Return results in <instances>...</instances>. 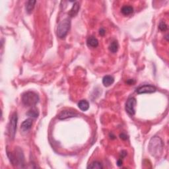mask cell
<instances>
[{
  "instance_id": "obj_1",
  "label": "cell",
  "mask_w": 169,
  "mask_h": 169,
  "mask_svg": "<svg viewBox=\"0 0 169 169\" xmlns=\"http://www.w3.org/2000/svg\"><path fill=\"white\" fill-rule=\"evenodd\" d=\"M163 149V143L159 137H153L151 139L149 144V151L153 157H158L161 155Z\"/></svg>"
},
{
  "instance_id": "obj_2",
  "label": "cell",
  "mask_w": 169,
  "mask_h": 169,
  "mask_svg": "<svg viewBox=\"0 0 169 169\" xmlns=\"http://www.w3.org/2000/svg\"><path fill=\"white\" fill-rule=\"evenodd\" d=\"M11 163L13 165L19 167H24L25 157L22 151L20 148H17L13 153H7Z\"/></svg>"
},
{
  "instance_id": "obj_3",
  "label": "cell",
  "mask_w": 169,
  "mask_h": 169,
  "mask_svg": "<svg viewBox=\"0 0 169 169\" xmlns=\"http://www.w3.org/2000/svg\"><path fill=\"white\" fill-rule=\"evenodd\" d=\"M39 100V96L33 91H28L22 96V102L26 106H35Z\"/></svg>"
},
{
  "instance_id": "obj_4",
  "label": "cell",
  "mask_w": 169,
  "mask_h": 169,
  "mask_svg": "<svg viewBox=\"0 0 169 169\" xmlns=\"http://www.w3.org/2000/svg\"><path fill=\"white\" fill-rule=\"evenodd\" d=\"M70 19H68V18L63 19L58 25V29H57V36L60 38H65L70 31Z\"/></svg>"
},
{
  "instance_id": "obj_5",
  "label": "cell",
  "mask_w": 169,
  "mask_h": 169,
  "mask_svg": "<svg viewBox=\"0 0 169 169\" xmlns=\"http://www.w3.org/2000/svg\"><path fill=\"white\" fill-rule=\"evenodd\" d=\"M17 114L14 112L11 116L10 125H9V133H10V138L13 139L15 138L16 131H17Z\"/></svg>"
},
{
  "instance_id": "obj_6",
  "label": "cell",
  "mask_w": 169,
  "mask_h": 169,
  "mask_svg": "<svg viewBox=\"0 0 169 169\" xmlns=\"http://www.w3.org/2000/svg\"><path fill=\"white\" fill-rule=\"evenodd\" d=\"M136 99L134 97H131L127 100L125 104V110L130 116H134L136 113Z\"/></svg>"
},
{
  "instance_id": "obj_7",
  "label": "cell",
  "mask_w": 169,
  "mask_h": 169,
  "mask_svg": "<svg viewBox=\"0 0 169 169\" xmlns=\"http://www.w3.org/2000/svg\"><path fill=\"white\" fill-rule=\"evenodd\" d=\"M157 91L155 87L151 85V84H145V85L139 87L137 89L136 92L138 94H145V93H153Z\"/></svg>"
},
{
  "instance_id": "obj_8",
  "label": "cell",
  "mask_w": 169,
  "mask_h": 169,
  "mask_svg": "<svg viewBox=\"0 0 169 169\" xmlns=\"http://www.w3.org/2000/svg\"><path fill=\"white\" fill-rule=\"evenodd\" d=\"M77 113L75 112V111L72 110H63L61 112V113L58 116V118L60 120H65L67 118H74L77 116Z\"/></svg>"
},
{
  "instance_id": "obj_9",
  "label": "cell",
  "mask_w": 169,
  "mask_h": 169,
  "mask_svg": "<svg viewBox=\"0 0 169 169\" xmlns=\"http://www.w3.org/2000/svg\"><path fill=\"white\" fill-rule=\"evenodd\" d=\"M79 2H75L74 5H73L72 9H71L70 12L68 13V15H69L70 17H75L77 15V13L79 12Z\"/></svg>"
},
{
  "instance_id": "obj_10",
  "label": "cell",
  "mask_w": 169,
  "mask_h": 169,
  "mask_svg": "<svg viewBox=\"0 0 169 169\" xmlns=\"http://www.w3.org/2000/svg\"><path fill=\"white\" fill-rule=\"evenodd\" d=\"M114 82V78L111 75H106L102 79V83L106 87L112 84Z\"/></svg>"
},
{
  "instance_id": "obj_11",
  "label": "cell",
  "mask_w": 169,
  "mask_h": 169,
  "mask_svg": "<svg viewBox=\"0 0 169 169\" xmlns=\"http://www.w3.org/2000/svg\"><path fill=\"white\" fill-rule=\"evenodd\" d=\"M87 44L89 47L96 48L99 45V41L94 36H90L87 40Z\"/></svg>"
},
{
  "instance_id": "obj_12",
  "label": "cell",
  "mask_w": 169,
  "mask_h": 169,
  "mask_svg": "<svg viewBox=\"0 0 169 169\" xmlns=\"http://www.w3.org/2000/svg\"><path fill=\"white\" fill-rule=\"evenodd\" d=\"M32 125H33V120L31 118L25 120L21 124V129L23 131H27V130L30 129L31 128Z\"/></svg>"
},
{
  "instance_id": "obj_13",
  "label": "cell",
  "mask_w": 169,
  "mask_h": 169,
  "mask_svg": "<svg viewBox=\"0 0 169 169\" xmlns=\"http://www.w3.org/2000/svg\"><path fill=\"white\" fill-rule=\"evenodd\" d=\"M121 12L124 15H131L134 12V8L133 7L130 5H124L121 9Z\"/></svg>"
},
{
  "instance_id": "obj_14",
  "label": "cell",
  "mask_w": 169,
  "mask_h": 169,
  "mask_svg": "<svg viewBox=\"0 0 169 169\" xmlns=\"http://www.w3.org/2000/svg\"><path fill=\"white\" fill-rule=\"evenodd\" d=\"M78 107L82 111H87L89 108V103L86 100H81L78 103Z\"/></svg>"
},
{
  "instance_id": "obj_15",
  "label": "cell",
  "mask_w": 169,
  "mask_h": 169,
  "mask_svg": "<svg viewBox=\"0 0 169 169\" xmlns=\"http://www.w3.org/2000/svg\"><path fill=\"white\" fill-rule=\"evenodd\" d=\"M27 115L33 118H38V115H39V112H38V110L37 108H35V107H33L30 110H29L28 112L27 113Z\"/></svg>"
},
{
  "instance_id": "obj_16",
  "label": "cell",
  "mask_w": 169,
  "mask_h": 169,
  "mask_svg": "<svg viewBox=\"0 0 169 169\" xmlns=\"http://www.w3.org/2000/svg\"><path fill=\"white\" fill-rule=\"evenodd\" d=\"M36 1H27L26 4V10L28 13H32V11L34 10V7H35Z\"/></svg>"
},
{
  "instance_id": "obj_17",
  "label": "cell",
  "mask_w": 169,
  "mask_h": 169,
  "mask_svg": "<svg viewBox=\"0 0 169 169\" xmlns=\"http://www.w3.org/2000/svg\"><path fill=\"white\" fill-rule=\"evenodd\" d=\"M87 168L91 169H102L103 168V165L99 161H94L91 163L90 165L88 166Z\"/></svg>"
},
{
  "instance_id": "obj_18",
  "label": "cell",
  "mask_w": 169,
  "mask_h": 169,
  "mask_svg": "<svg viewBox=\"0 0 169 169\" xmlns=\"http://www.w3.org/2000/svg\"><path fill=\"white\" fill-rule=\"evenodd\" d=\"M118 47H119V46H118V43L117 41H113L110 44V45L109 46V50L111 52H112V53H116L118 51Z\"/></svg>"
},
{
  "instance_id": "obj_19",
  "label": "cell",
  "mask_w": 169,
  "mask_h": 169,
  "mask_svg": "<svg viewBox=\"0 0 169 169\" xmlns=\"http://www.w3.org/2000/svg\"><path fill=\"white\" fill-rule=\"evenodd\" d=\"M159 29L160 31L164 32L168 29V25H166L164 22L161 21L159 25Z\"/></svg>"
},
{
  "instance_id": "obj_20",
  "label": "cell",
  "mask_w": 169,
  "mask_h": 169,
  "mask_svg": "<svg viewBox=\"0 0 169 169\" xmlns=\"http://www.w3.org/2000/svg\"><path fill=\"white\" fill-rule=\"evenodd\" d=\"M120 138L123 139V140H127L128 139V136H127V134H125V133H122L120 134Z\"/></svg>"
},
{
  "instance_id": "obj_21",
  "label": "cell",
  "mask_w": 169,
  "mask_h": 169,
  "mask_svg": "<svg viewBox=\"0 0 169 169\" xmlns=\"http://www.w3.org/2000/svg\"><path fill=\"white\" fill-rule=\"evenodd\" d=\"M105 33H106V31H105V30L103 28H101L99 30V34L101 36H104L105 35Z\"/></svg>"
},
{
  "instance_id": "obj_22",
  "label": "cell",
  "mask_w": 169,
  "mask_h": 169,
  "mask_svg": "<svg viewBox=\"0 0 169 169\" xmlns=\"http://www.w3.org/2000/svg\"><path fill=\"white\" fill-rule=\"evenodd\" d=\"M136 83V81H134V79H128L127 81H126V83L129 84H133Z\"/></svg>"
},
{
  "instance_id": "obj_23",
  "label": "cell",
  "mask_w": 169,
  "mask_h": 169,
  "mask_svg": "<svg viewBox=\"0 0 169 169\" xmlns=\"http://www.w3.org/2000/svg\"><path fill=\"white\" fill-rule=\"evenodd\" d=\"M126 155H127V153L126 151H122V153H121V156H122V158H124V157H125Z\"/></svg>"
},
{
  "instance_id": "obj_24",
  "label": "cell",
  "mask_w": 169,
  "mask_h": 169,
  "mask_svg": "<svg viewBox=\"0 0 169 169\" xmlns=\"http://www.w3.org/2000/svg\"><path fill=\"white\" fill-rule=\"evenodd\" d=\"M117 164H118V166H122V159H120L118 160V162H117Z\"/></svg>"
}]
</instances>
